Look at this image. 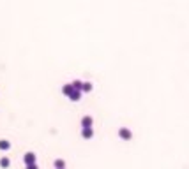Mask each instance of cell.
Here are the masks:
<instances>
[{
  "instance_id": "obj_1",
  "label": "cell",
  "mask_w": 189,
  "mask_h": 169,
  "mask_svg": "<svg viewBox=\"0 0 189 169\" xmlns=\"http://www.w3.org/2000/svg\"><path fill=\"white\" fill-rule=\"evenodd\" d=\"M23 160H25V164H27V166H30V164H35V153H34V152H27L25 155H23Z\"/></svg>"
},
{
  "instance_id": "obj_2",
  "label": "cell",
  "mask_w": 189,
  "mask_h": 169,
  "mask_svg": "<svg viewBox=\"0 0 189 169\" xmlns=\"http://www.w3.org/2000/svg\"><path fill=\"white\" fill-rule=\"evenodd\" d=\"M119 136L122 137V139H131V137H133V134H131V131H129V129H125V127H122V129L119 131Z\"/></svg>"
},
{
  "instance_id": "obj_3",
  "label": "cell",
  "mask_w": 189,
  "mask_h": 169,
  "mask_svg": "<svg viewBox=\"0 0 189 169\" xmlns=\"http://www.w3.org/2000/svg\"><path fill=\"white\" fill-rule=\"evenodd\" d=\"M81 136L85 137V139H90L94 136V131H92V127H83L81 129Z\"/></svg>"
},
{
  "instance_id": "obj_4",
  "label": "cell",
  "mask_w": 189,
  "mask_h": 169,
  "mask_svg": "<svg viewBox=\"0 0 189 169\" xmlns=\"http://www.w3.org/2000/svg\"><path fill=\"white\" fill-rule=\"evenodd\" d=\"M92 123H94V120H92L90 115H87V116L81 118V125H83V127H92Z\"/></svg>"
},
{
  "instance_id": "obj_5",
  "label": "cell",
  "mask_w": 189,
  "mask_h": 169,
  "mask_svg": "<svg viewBox=\"0 0 189 169\" xmlns=\"http://www.w3.org/2000/svg\"><path fill=\"white\" fill-rule=\"evenodd\" d=\"M81 85H83V81H80V79H74V81L71 83L73 90H78V92H81Z\"/></svg>"
},
{
  "instance_id": "obj_6",
  "label": "cell",
  "mask_w": 189,
  "mask_h": 169,
  "mask_svg": "<svg viewBox=\"0 0 189 169\" xmlns=\"http://www.w3.org/2000/svg\"><path fill=\"white\" fill-rule=\"evenodd\" d=\"M80 97H81V92H78V90H73V92L69 93L71 100H80Z\"/></svg>"
},
{
  "instance_id": "obj_7",
  "label": "cell",
  "mask_w": 189,
  "mask_h": 169,
  "mask_svg": "<svg viewBox=\"0 0 189 169\" xmlns=\"http://www.w3.org/2000/svg\"><path fill=\"white\" fill-rule=\"evenodd\" d=\"M0 166H2V167H9V166H11L9 157H2V158H0Z\"/></svg>"
},
{
  "instance_id": "obj_8",
  "label": "cell",
  "mask_w": 189,
  "mask_h": 169,
  "mask_svg": "<svg viewBox=\"0 0 189 169\" xmlns=\"http://www.w3.org/2000/svg\"><path fill=\"white\" fill-rule=\"evenodd\" d=\"M55 167H57V169H64L65 167V160H62V158H57V160H55Z\"/></svg>"
},
{
  "instance_id": "obj_9",
  "label": "cell",
  "mask_w": 189,
  "mask_h": 169,
  "mask_svg": "<svg viewBox=\"0 0 189 169\" xmlns=\"http://www.w3.org/2000/svg\"><path fill=\"white\" fill-rule=\"evenodd\" d=\"M9 148H11V143L9 141H6V139L0 141V150H9Z\"/></svg>"
},
{
  "instance_id": "obj_10",
  "label": "cell",
  "mask_w": 189,
  "mask_h": 169,
  "mask_svg": "<svg viewBox=\"0 0 189 169\" xmlns=\"http://www.w3.org/2000/svg\"><path fill=\"white\" fill-rule=\"evenodd\" d=\"M81 90H83V92H90V90H92V83L90 81H85L83 85H81Z\"/></svg>"
},
{
  "instance_id": "obj_11",
  "label": "cell",
  "mask_w": 189,
  "mask_h": 169,
  "mask_svg": "<svg viewBox=\"0 0 189 169\" xmlns=\"http://www.w3.org/2000/svg\"><path fill=\"white\" fill-rule=\"evenodd\" d=\"M62 92H64L65 95H69V93L73 92V87H71V83H69V85H65V87L62 88Z\"/></svg>"
},
{
  "instance_id": "obj_12",
  "label": "cell",
  "mask_w": 189,
  "mask_h": 169,
  "mask_svg": "<svg viewBox=\"0 0 189 169\" xmlns=\"http://www.w3.org/2000/svg\"><path fill=\"white\" fill-rule=\"evenodd\" d=\"M27 169H39L37 164H30V166H27Z\"/></svg>"
}]
</instances>
